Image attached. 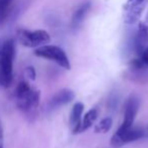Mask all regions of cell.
Masks as SVG:
<instances>
[{
    "label": "cell",
    "mask_w": 148,
    "mask_h": 148,
    "mask_svg": "<svg viewBox=\"0 0 148 148\" xmlns=\"http://www.w3.org/2000/svg\"><path fill=\"white\" fill-rule=\"evenodd\" d=\"M14 0H0V25L6 21Z\"/></svg>",
    "instance_id": "obj_12"
},
{
    "label": "cell",
    "mask_w": 148,
    "mask_h": 148,
    "mask_svg": "<svg viewBox=\"0 0 148 148\" xmlns=\"http://www.w3.org/2000/svg\"><path fill=\"white\" fill-rule=\"evenodd\" d=\"M144 131H145V136H148V126H147V128L144 130Z\"/></svg>",
    "instance_id": "obj_18"
},
{
    "label": "cell",
    "mask_w": 148,
    "mask_h": 148,
    "mask_svg": "<svg viewBox=\"0 0 148 148\" xmlns=\"http://www.w3.org/2000/svg\"><path fill=\"white\" fill-rule=\"evenodd\" d=\"M140 108V99L137 95H131L127 99L124 110V120L121 127L131 128L133 127L135 118L138 114Z\"/></svg>",
    "instance_id": "obj_6"
},
{
    "label": "cell",
    "mask_w": 148,
    "mask_h": 148,
    "mask_svg": "<svg viewBox=\"0 0 148 148\" xmlns=\"http://www.w3.org/2000/svg\"><path fill=\"white\" fill-rule=\"evenodd\" d=\"M99 111L97 108H93L90 109L88 112L84 114V116H82V120H81V125L79 128L78 133H82L92 127V125L95 124V122L97 121V117H99Z\"/></svg>",
    "instance_id": "obj_10"
},
{
    "label": "cell",
    "mask_w": 148,
    "mask_h": 148,
    "mask_svg": "<svg viewBox=\"0 0 148 148\" xmlns=\"http://www.w3.org/2000/svg\"><path fill=\"white\" fill-rule=\"evenodd\" d=\"M15 44L12 39L0 44V86L8 87L13 80Z\"/></svg>",
    "instance_id": "obj_1"
},
{
    "label": "cell",
    "mask_w": 148,
    "mask_h": 148,
    "mask_svg": "<svg viewBox=\"0 0 148 148\" xmlns=\"http://www.w3.org/2000/svg\"><path fill=\"white\" fill-rule=\"evenodd\" d=\"M139 58L142 60V61L144 62V63L146 64V65L148 66V46L145 48V49L143 50V51L141 52V53L139 54Z\"/></svg>",
    "instance_id": "obj_16"
},
{
    "label": "cell",
    "mask_w": 148,
    "mask_h": 148,
    "mask_svg": "<svg viewBox=\"0 0 148 148\" xmlns=\"http://www.w3.org/2000/svg\"><path fill=\"white\" fill-rule=\"evenodd\" d=\"M147 0H127L124 4V10L132 8V7L140 6V5H146Z\"/></svg>",
    "instance_id": "obj_14"
},
{
    "label": "cell",
    "mask_w": 148,
    "mask_h": 148,
    "mask_svg": "<svg viewBox=\"0 0 148 148\" xmlns=\"http://www.w3.org/2000/svg\"><path fill=\"white\" fill-rule=\"evenodd\" d=\"M148 43V27L144 23H140L139 29H138V34L136 37V50L139 55L146 47Z\"/></svg>",
    "instance_id": "obj_11"
},
{
    "label": "cell",
    "mask_w": 148,
    "mask_h": 148,
    "mask_svg": "<svg viewBox=\"0 0 148 148\" xmlns=\"http://www.w3.org/2000/svg\"><path fill=\"white\" fill-rule=\"evenodd\" d=\"M17 38L21 45L27 48H39L44 45H48L51 41L49 33L44 29H21L17 32Z\"/></svg>",
    "instance_id": "obj_4"
},
{
    "label": "cell",
    "mask_w": 148,
    "mask_h": 148,
    "mask_svg": "<svg viewBox=\"0 0 148 148\" xmlns=\"http://www.w3.org/2000/svg\"><path fill=\"white\" fill-rule=\"evenodd\" d=\"M91 4L89 1L84 2L78 7V8L75 10V12L73 13V16H72V21H71V25L73 29H77L81 23H83L84 18L86 17L88 11L90 10Z\"/></svg>",
    "instance_id": "obj_9"
},
{
    "label": "cell",
    "mask_w": 148,
    "mask_h": 148,
    "mask_svg": "<svg viewBox=\"0 0 148 148\" xmlns=\"http://www.w3.org/2000/svg\"><path fill=\"white\" fill-rule=\"evenodd\" d=\"M145 136L144 129L140 128H123L120 126L119 129L111 138V145L114 148H120L128 143H131L136 140L141 139Z\"/></svg>",
    "instance_id": "obj_5"
},
{
    "label": "cell",
    "mask_w": 148,
    "mask_h": 148,
    "mask_svg": "<svg viewBox=\"0 0 148 148\" xmlns=\"http://www.w3.org/2000/svg\"><path fill=\"white\" fill-rule=\"evenodd\" d=\"M112 126H113V119L111 117H107L103 119L95 127V133L97 134H105L111 130Z\"/></svg>",
    "instance_id": "obj_13"
},
{
    "label": "cell",
    "mask_w": 148,
    "mask_h": 148,
    "mask_svg": "<svg viewBox=\"0 0 148 148\" xmlns=\"http://www.w3.org/2000/svg\"><path fill=\"white\" fill-rule=\"evenodd\" d=\"M34 53L37 57L55 62L56 64H58L60 67L64 68V69H71V63H70L67 54L62 48L58 47V46L44 45L42 47L37 48Z\"/></svg>",
    "instance_id": "obj_3"
},
{
    "label": "cell",
    "mask_w": 148,
    "mask_h": 148,
    "mask_svg": "<svg viewBox=\"0 0 148 148\" xmlns=\"http://www.w3.org/2000/svg\"><path fill=\"white\" fill-rule=\"evenodd\" d=\"M75 97V93L73 90L69 88H63L61 90H59L50 101L49 103V108L51 110L58 109L59 107H62L64 105L71 103Z\"/></svg>",
    "instance_id": "obj_7"
},
{
    "label": "cell",
    "mask_w": 148,
    "mask_h": 148,
    "mask_svg": "<svg viewBox=\"0 0 148 148\" xmlns=\"http://www.w3.org/2000/svg\"><path fill=\"white\" fill-rule=\"evenodd\" d=\"M14 97L17 108L25 113H29L38 108L41 93L38 89L32 87L27 81L23 80L15 87Z\"/></svg>",
    "instance_id": "obj_2"
},
{
    "label": "cell",
    "mask_w": 148,
    "mask_h": 148,
    "mask_svg": "<svg viewBox=\"0 0 148 148\" xmlns=\"http://www.w3.org/2000/svg\"><path fill=\"white\" fill-rule=\"evenodd\" d=\"M84 112V105L80 101L74 103L72 108L71 114L69 118V126L72 133L76 134L79 132V128L81 125V120H82V115Z\"/></svg>",
    "instance_id": "obj_8"
},
{
    "label": "cell",
    "mask_w": 148,
    "mask_h": 148,
    "mask_svg": "<svg viewBox=\"0 0 148 148\" xmlns=\"http://www.w3.org/2000/svg\"><path fill=\"white\" fill-rule=\"evenodd\" d=\"M0 148H4V144H3V128L2 124H1V120H0Z\"/></svg>",
    "instance_id": "obj_17"
},
{
    "label": "cell",
    "mask_w": 148,
    "mask_h": 148,
    "mask_svg": "<svg viewBox=\"0 0 148 148\" xmlns=\"http://www.w3.org/2000/svg\"><path fill=\"white\" fill-rule=\"evenodd\" d=\"M25 74H27V76L29 77V79H32V80H35L36 79V70L34 67H32V66H29V67H27V69H25Z\"/></svg>",
    "instance_id": "obj_15"
}]
</instances>
